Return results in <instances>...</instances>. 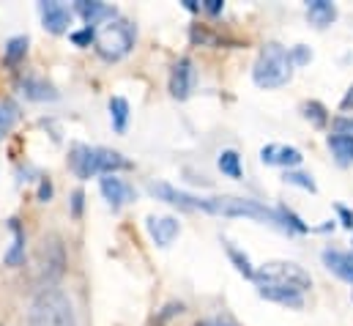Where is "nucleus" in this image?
<instances>
[{"mask_svg":"<svg viewBox=\"0 0 353 326\" xmlns=\"http://www.w3.org/2000/svg\"><path fill=\"white\" fill-rule=\"evenodd\" d=\"M148 189H151L154 198H159L165 203H173L178 209H192V211L200 209V211H208V214H216V217H247V220L268 222V225H276V228L285 231V222H282L279 209H268L265 203L252 200V198H233V195L200 198V195L176 189L170 184H151Z\"/></svg>","mask_w":353,"mask_h":326,"instance_id":"obj_1","label":"nucleus"},{"mask_svg":"<svg viewBox=\"0 0 353 326\" xmlns=\"http://www.w3.org/2000/svg\"><path fill=\"white\" fill-rule=\"evenodd\" d=\"M30 326H77L74 307L61 288H44L33 296L28 310Z\"/></svg>","mask_w":353,"mask_h":326,"instance_id":"obj_2","label":"nucleus"},{"mask_svg":"<svg viewBox=\"0 0 353 326\" xmlns=\"http://www.w3.org/2000/svg\"><path fill=\"white\" fill-rule=\"evenodd\" d=\"M69 167L77 173V178L90 175H115L118 170H129L132 162L123 160V154L101 148V146H74L69 154Z\"/></svg>","mask_w":353,"mask_h":326,"instance_id":"obj_3","label":"nucleus"},{"mask_svg":"<svg viewBox=\"0 0 353 326\" xmlns=\"http://www.w3.org/2000/svg\"><path fill=\"white\" fill-rule=\"evenodd\" d=\"M293 66L296 64L290 58V50H285L276 41H268L263 50H261L258 61H255L252 80H255V85L265 88V90L282 88V85H288L290 77H293Z\"/></svg>","mask_w":353,"mask_h":326,"instance_id":"obj_4","label":"nucleus"},{"mask_svg":"<svg viewBox=\"0 0 353 326\" xmlns=\"http://www.w3.org/2000/svg\"><path fill=\"white\" fill-rule=\"evenodd\" d=\"M134 41H137L134 25L115 17L104 28L96 30V44L93 47H96L99 58H104V61H121V58H126L132 52Z\"/></svg>","mask_w":353,"mask_h":326,"instance_id":"obj_5","label":"nucleus"},{"mask_svg":"<svg viewBox=\"0 0 353 326\" xmlns=\"http://www.w3.org/2000/svg\"><path fill=\"white\" fill-rule=\"evenodd\" d=\"M66 271V249L58 236H44L41 245L36 249V285L44 288H55V282L63 277Z\"/></svg>","mask_w":353,"mask_h":326,"instance_id":"obj_6","label":"nucleus"},{"mask_svg":"<svg viewBox=\"0 0 353 326\" xmlns=\"http://www.w3.org/2000/svg\"><path fill=\"white\" fill-rule=\"evenodd\" d=\"M255 282L258 285H285V288H296L304 294L312 285V277L293 260H271L255 271Z\"/></svg>","mask_w":353,"mask_h":326,"instance_id":"obj_7","label":"nucleus"},{"mask_svg":"<svg viewBox=\"0 0 353 326\" xmlns=\"http://www.w3.org/2000/svg\"><path fill=\"white\" fill-rule=\"evenodd\" d=\"M39 11H41V22H44V28H47L50 33H63V30H69V25H72V11H69L66 6H61L58 0H44V3L39 6Z\"/></svg>","mask_w":353,"mask_h":326,"instance_id":"obj_8","label":"nucleus"},{"mask_svg":"<svg viewBox=\"0 0 353 326\" xmlns=\"http://www.w3.org/2000/svg\"><path fill=\"white\" fill-rule=\"evenodd\" d=\"M145 228H148V236L154 239L157 247H170L173 239L181 233V222L176 217H148Z\"/></svg>","mask_w":353,"mask_h":326,"instance_id":"obj_9","label":"nucleus"},{"mask_svg":"<svg viewBox=\"0 0 353 326\" xmlns=\"http://www.w3.org/2000/svg\"><path fill=\"white\" fill-rule=\"evenodd\" d=\"M194 85V64L189 58H178L173 72H170V93L176 99H186Z\"/></svg>","mask_w":353,"mask_h":326,"instance_id":"obj_10","label":"nucleus"},{"mask_svg":"<svg viewBox=\"0 0 353 326\" xmlns=\"http://www.w3.org/2000/svg\"><path fill=\"white\" fill-rule=\"evenodd\" d=\"M99 186H101L104 200H107L112 209H121L126 200H132V198H134V189H132L123 178H118V175H104V178L99 181Z\"/></svg>","mask_w":353,"mask_h":326,"instance_id":"obj_11","label":"nucleus"},{"mask_svg":"<svg viewBox=\"0 0 353 326\" xmlns=\"http://www.w3.org/2000/svg\"><path fill=\"white\" fill-rule=\"evenodd\" d=\"M258 294L263 296L265 302H274V305H282V307H304V294L296 291V288H285V285H258Z\"/></svg>","mask_w":353,"mask_h":326,"instance_id":"obj_12","label":"nucleus"},{"mask_svg":"<svg viewBox=\"0 0 353 326\" xmlns=\"http://www.w3.org/2000/svg\"><path fill=\"white\" fill-rule=\"evenodd\" d=\"M261 160L265 164H279V167H296V164H301V151L299 148H293V146H276V143H271V146H265L263 151H261Z\"/></svg>","mask_w":353,"mask_h":326,"instance_id":"obj_13","label":"nucleus"},{"mask_svg":"<svg viewBox=\"0 0 353 326\" xmlns=\"http://www.w3.org/2000/svg\"><path fill=\"white\" fill-rule=\"evenodd\" d=\"M323 263L332 274H337L343 282L353 285V252H340V249H323Z\"/></svg>","mask_w":353,"mask_h":326,"instance_id":"obj_14","label":"nucleus"},{"mask_svg":"<svg viewBox=\"0 0 353 326\" xmlns=\"http://www.w3.org/2000/svg\"><path fill=\"white\" fill-rule=\"evenodd\" d=\"M77 14L85 19L88 28H96L101 19H115V8H110L107 3H99V0H80L77 3Z\"/></svg>","mask_w":353,"mask_h":326,"instance_id":"obj_15","label":"nucleus"},{"mask_svg":"<svg viewBox=\"0 0 353 326\" xmlns=\"http://www.w3.org/2000/svg\"><path fill=\"white\" fill-rule=\"evenodd\" d=\"M307 17H310L312 25L326 28V25H332L337 19V6L332 0H310L307 3Z\"/></svg>","mask_w":353,"mask_h":326,"instance_id":"obj_16","label":"nucleus"},{"mask_svg":"<svg viewBox=\"0 0 353 326\" xmlns=\"http://www.w3.org/2000/svg\"><path fill=\"white\" fill-rule=\"evenodd\" d=\"M19 85H22V93L28 99H33V102H52V99H58V90L50 82L39 80V77H25Z\"/></svg>","mask_w":353,"mask_h":326,"instance_id":"obj_17","label":"nucleus"},{"mask_svg":"<svg viewBox=\"0 0 353 326\" xmlns=\"http://www.w3.org/2000/svg\"><path fill=\"white\" fill-rule=\"evenodd\" d=\"M11 233H14V245L6 252V266H22L25 263V231L19 228L17 220H11Z\"/></svg>","mask_w":353,"mask_h":326,"instance_id":"obj_18","label":"nucleus"},{"mask_svg":"<svg viewBox=\"0 0 353 326\" xmlns=\"http://www.w3.org/2000/svg\"><path fill=\"white\" fill-rule=\"evenodd\" d=\"M110 118H112L115 132H126V126H129V102L123 96L110 99Z\"/></svg>","mask_w":353,"mask_h":326,"instance_id":"obj_19","label":"nucleus"},{"mask_svg":"<svg viewBox=\"0 0 353 326\" xmlns=\"http://www.w3.org/2000/svg\"><path fill=\"white\" fill-rule=\"evenodd\" d=\"M17 118H19L17 102H14V99H0V140L14 129Z\"/></svg>","mask_w":353,"mask_h":326,"instance_id":"obj_20","label":"nucleus"},{"mask_svg":"<svg viewBox=\"0 0 353 326\" xmlns=\"http://www.w3.org/2000/svg\"><path fill=\"white\" fill-rule=\"evenodd\" d=\"M25 55H28V36H14V39H8V44H6V50H3L6 64H8V66H17L19 61H25Z\"/></svg>","mask_w":353,"mask_h":326,"instance_id":"obj_21","label":"nucleus"},{"mask_svg":"<svg viewBox=\"0 0 353 326\" xmlns=\"http://www.w3.org/2000/svg\"><path fill=\"white\" fill-rule=\"evenodd\" d=\"M216 164H219V170L228 175V178H241V157H239V151H233V148H225L222 154H219V160H216Z\"/></svg>","mask_w":353,"mask_h":326,"instance_id":"obj_22","label":"nucleus"},{"mask_svg":"<svg viewBox=\"0 0 353 326\" xmlns=\"http://www.w3.org/2000/svg\"><path fill=\"white\" fill-rule=\"evenodd\" d=\"M329 148L334 151V157L340 162H353V137L348 135H329Z\"/></svg>","mask_w":353,"mask_h":326,"instance_id":"obj_23","label":"nucleus"},{"mask_svg":"<svg viewBox=\"0 0 353 326\" xmlns=\"http://www.w3.org/2000/svg\"><path fill=\"white\" fill-rule=\"evenodd\" d=\"M225 249H228V258L236 263V269H239V271H241L247 280H255V271H258V269L250 263V258H247L241 249H236L233 245H225Z\"/></svg>","mask_w":353,"mask_h":326,"instance_id":"obj_24","label":"nucleus"},{"mask_svg":"<svg viewBox=\"0 0 353 326\" xmlns=\"http://www.w3.org/2000/svg\"><path fill=\"white\" fill-rule=\"evenodd\" d=\"M304 118L312 121L315 126H326L329 124V113H326V107L321 102H307L304 104Z\"/></svg>","mask_w":353,"mask_h":326,"instance_id":"obj_25","label":"nucleus"},{"mask_svg":"<svg viewBox=\"0 0 353 326\" xmlns=\"http://www.w3.org/2000/svg\"><path fill=\"white\" fill-rule=\"evenodd\" d=\"M285 184H296V186H301V189H307V192H318V186H315V181H312V175H307V173H299V170H285Z\"/></svg>","mask_w":353,"mask_h":326,"instance_id":"obj_26","label":"nucleus"},{"mask_svg":"<svg viewBox=\"0 0 353 326\" xmlns=\"http://www.w3.org/2000/svg\"><path fill=\"white\" fill-rule=\"evenodd\" d=\"M279 214H282V222H285V231H296V233H310V225L301 222V217H296L290 209L279 206Z\"/></svg>","mask_w":353,"mask_h":326,"instance_id":"obj_27","label":"nucleus"},{"mask_svg":"<svg viewBox=\"0 0 353 326\" xmlns=\"http://www.w3.org/2000/svg\"><path fill=\"white\" fill-rule=\"evenodd\" d=\"M96 30H99V28H88V25H85L83 30H74V33H72V41H74L77 47H90V44H96Z\"/></svg>","mask_w":353,"mask_h":326,"instance_id":"obj_28","label":"nucleus"},{"mask_svg":"<svg viewBox=\"0 0 353 326\" xmlns=\"http://www.w3.org/2000/svg\"><path fill=\"white\" fill-rule=\"evenodd\" d=\"M290 58H293V64H296V66H304V64H310V61H312V50H310V47H304V44H299V47H293V50H290Z\"/></svg>","mask_w":353,"mask_h":326,"instance_id":"obj_29","label":"nucleus"},{"mask_svg":"<svg viewBox=\"0 0 353 326\" xmlns=\"http://www.w3.org/2000/svg\"><path fill=\"white\" fill-rule=\"evenodd\" d=\"M334 135H348V137H353V115L334 118Z\"/></svg>","mask_w":353,"mask_h":326,"instance_id":"obj_30","label":"nucleus"},{"mask_svg":"<svg viewBox=\"0 0 353 326\" xmlns=\"http://www.w3.org/2000/svg\"><path fill=\"white\" fill-rule=\"evenodd\" d=\"M83 200H85V195H83V189H77V192L72 195V214H74V217L83 214Z\"/></svg>","mask_w":353,"mask_h":326,"instance_id":"obj_31","label":"nucleus"},{"mask_svg":"<svg viewBox=\"0 0 353 326\" xmlns=\"http://www.w3.org/2000/svg\"><path fill=\"white\" fill-rule=\"evenodd\" d=\"M52 198V184H50V178H41V184H39V200H50Z\"/></svg>","mask_w":353,"mask_h":326,"instance_id":"obj_32","label":"nucleus"},{"mask_svg":"<svg viewBox=\"0 0 353 326\" xmlns=\"http://www.w3.org/2000/svg\"><path fill=\"white\" fill-rule=\"evenodd\" d=\"M337 214H340V220H343V225L353 231V211L351 209H345V206H337Z\"/></svg>","mask_w":353,"mask_h":326,"instance_id":"obj_33","label":"nucleus"},{"mask_svg":"<svg viewBox=\"0 0 353 326\" xmlns=\"http://www.w3.org/2000/svg\"><path fill=\"white\" fill-rule=\"evenodd\" d=\"M203 8H205L208 14H222L225 3H222V0H205V3H203Z\"/></svg>","mask_w":353,"mask_h":326,"instance_id":"obj_34","label":"nucleus"},{"mask_svg":"<svg viewBox=\"0 0 353 326\" xmlns=\"http://www.w3.org/2000/svg\"><path fill=\"white\" fill-rule=\"evenodd\" d=\"M340 110H345V113H348V110H353V85H351V88H348V93H345V99L340 102Z\"/></svg>","mask_w":353,"mask_h":326,"instance_id":"obj_35","label":"nucleus"},{"mask_svg":"<svg viewBox=\"0 0 353 326\" xmlns=\"http://www.w3.org/2000/svg\"><path fill=\"white\" fill-rule=\"evenodd\" d=\"M197 326H230L228 321H219V318H211V321H200Z\"/></svg>","mask_w":353,"mask_h":326,"instance_id":"obj_36","label":"nucleus"},{"mask_svg":"<svg viewBox=\"0 0 353 326\" xmlns=\"http://www.w3.org/2000/svg\"><path fill=\"white\" fill-rule=\"evenodd\" d=\"M183 6H186V8H189V11H200V6H197V3H194V0H183Z\"/></svg>","mask_w":353,"mask_h":326,"instance_id":"obj_37","label":"nucleus"}]
</instances>
